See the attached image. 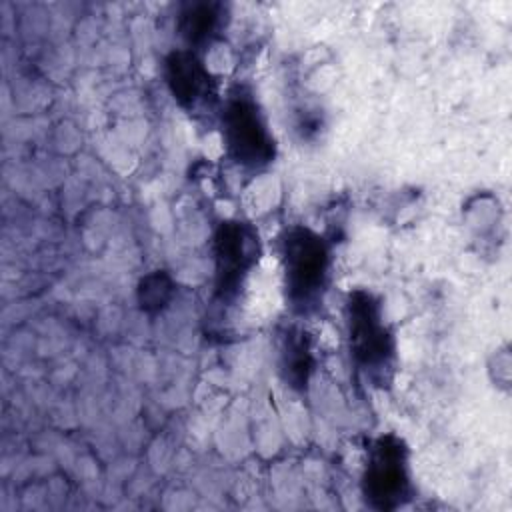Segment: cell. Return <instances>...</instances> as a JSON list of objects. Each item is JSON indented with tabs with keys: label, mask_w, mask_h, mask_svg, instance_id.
<instances>
[{
	"label": "cell",
	"mask_w": 512,
	"mask_h": 512,
	"mask_svg": "<svg viewBox=\"0 0 512 512\" xmlns=\"http://www.w3.org/2000/svg\"><path fill=\"white\" fill-rule=\"evenodd\" d=\"M284 270L290 300L308 308L314 304L328 276V248L324 240L306 228H294L284 238Z\"/></svg>",
	"instance_id": "1"
},
{
	"label": "cell",
	"mask_w": 512,
	"mask_h": 512,
	"mask_svg": "<svg viewBox=\"0 0 512 512\" xmlns=\"http://www.w3.org/2000/svg\"><path fill=\"white\" fill-rule=\"evenodd\" d=\"M350 346L356 362L372 376L384 374L394 356V342L386 330L380 306L368 292H354L348 302Z\"/></svg>",
	"instance_id": "2"
},
{
	"label": "cell",
	"mask_w": 512,
	"mask_h": 512,
	"mask_svg": "<svg viewBox=\"0 0 512 512\" xmlns=\"http://www.w3.org/2000/svg\"><path fill=\"white\" fill-rule=\"evenodd\" d=\"M366 500L378 510H390L410 494L406 448L396 436H382L374 442L364 474Z\"/></svg>",
	"instance_id": "3"
},
{
	"label": "cell",
	"mask_w": 512,
	"mask_h": 512,
	"mask_svg": "<svg viewBox=\"0 0 512 512\" xmlns=\"http://www.w3.org/2000/svg\"><path fill=\"white\" fill-rule=\"evenodd\" d=\"M224 138L232 158L244 166H264L274 158V142L258 106L238 96L224 112Z\"/></svg>",
	"instance_id": "4"
},
{
	"label": "cell",
	"mask_w": 512,
	"mask_h": 512,
	"mask_svg": "<svg viewBox=\"0 0 512 512\" xmlns=\"http://www.w3.org/2000/svg\"><path fill=\"white\" fill-rule=\"evenodd\" d=\"M254 232L242 222H226L216 234L218 292L230 294L254 262Z\"/></svg>",
	"instance_id": "5"
},
{
	"label": "cell",
	"mask_w": 512,
	"mask_h": 512,
	"mask_svg": "<svg viewBox=\"0 0 512 512\" xmlns=\"http://www.w3.org/2000/svg\"><path fill=\"white\" fill-rule=\"evenodd\" d=\"M166 78L174 98L184 108H198L214 94L212 78L192 52H174L166 62Z\"/></svg>",
	"instance_id": "6"
},
{
	"label": "cell",
	"mask_w": 512,
	"mask_h": 512,
	"mask_svg": "<svg viewBox=\"0 0 512 512\" xmlns=\"http://www.w3.org/2000/svg\"><path fill=\"white\" fill-rule=\"evenodd\" d=\"M218 26V6L214 4H196L190 6L180 20L182 36L190 44H200L208 40Z\"/></svg>",
	"instance_id": "7"
},
{
	"label": "cell",
	"mask_w": 512,
	"mask_h": 512,
	"mask_svg": "<svg viewBox=\"0 0 512 512\" xmlns=\"http://www.w3.org/2000/svg\"><path fill=\"white\" fill-rule=\"evenodd\" d=\"M172 280L166 272H152L146 278H142L140 286H138V302L142 306V310L146 312H154L164 308L170 298H172Z\"/></svg>",
	"instance_id": "8"
}]
</instances>
